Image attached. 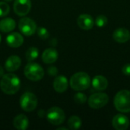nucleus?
<instances>
[{"label":"nucleus","mask_w":130,"mask_h":130,"mask_svg":"<svg viewBox=\"0 0 130 130\" xmlns=\"http://www.w3.org/2000/svg\"><path fill=\"white\" fill-rule=\"evenodd\" d=\"M46 118L49 123H50L52 125L59 126L64 123L66 115L61 108L58 107H53L48 110L46 113Z\"/></svg>","instance_id":"6"},{"label":"nucleus","mask_w":130,"mask_h":130,"mask_svg":"<svg viewBox=\"0 0 130 130\" xmlns=\"http://www.w3.org/2000/svg\"><path fill=\"white\" fill-rule=\"evenodd\" d=\"M50 44H51V46H56V45H57V40H56V39H55V38L52 39L51 41H50Z\"/></svg>","instance_id":"28"},{"label":"nucleus","mask_w":130,"mask_h":130,"mask_svg":"<svg viewBox=\"0 0 130 130\" xmlns=\"http://www.w3.org/2000/svg\"><path fill=\"white\" fill-rule=\"evenodd\" d=\"M69 82L66 77L64 75H56L53 81V88L57 93H63L68 88Z\"/></svg>","instance_id":"13"},{"label":"nucleus","mask_w":130,"mask_h":130,"mask_svg":"<svg viewBox=\"0 0 130 130\" xmlns=\"http://www.w3.org/2000/svg\"><path fill=\"white\" fill-rule=\"evenodd\" d=\"M16 22L13 18H5L0 21V31L3 33H9L14 30Z\"/></svg>","instance_id":"18"},{"label":"nucleus","mask_w":130,"mask_h":130,"mask_svg":"<svg viewBox=\"0 0 130 130\" xmlns=\"http://www.w3.org/2000/svg\"><path fill=\"white\" fill-rule=\"evenodd\" d=\"M5 2H11V1H12V0H4Z\"/></svg>","instance_id":"32"},{"label":"nucleus","mask_w":130,"mask_h":130,"mask_svg":"<svg viewBox=\"0 0 130 130\" xmlns=\"http://www.w3.org/2000/svg\"><path fill=\"white\" fill-rule=\"evenodd\" d=\"M74 100L77 104H84V103H85L87 101V96L85 94L82 93V92H78V93L75 94Z\"/></svg>","instance_id":"24"},{"label":"nucleus","mask_w":130,"mask_h":130,"mask_svg":"<svg viewBox=\"0 0 130 130\" xmlns=\"http://www.w3.org/2000/svg\"><path fill=\"white\" fill-rule=\"evenodd\" d=\"M6 43L8 46L12 48H18L20 47L24 43V37L23 36L17 32L11 33L8 34L6 37Z\"/></svg>","instance_id":"12"},{"label":"nucleus","mask_w":130,"mask_h":130,"mask_svg":"<svg viewBox=\"0 0 130 130\" xmlns=\"http://www.w3.org/2000/svg\"><path fill=\"white\" fill-rule=\"evenodd\" d=\"M122 72H123V75H125L126 76H130V63L125 65L123 67Z\"/></svg>","instance_id":"27"},{"label":"nucleus","mask_w":130,"mask_h":130,"mask_svg":"<svg viewBox=\"0 0 130 130\" xmlns=\"http://www.w3.org/2000/svg\"><path fill=\"white\" fill-rule=\"evenodd\" d=\"M18 28L21 33L28 37L34 34L37 31V24L33 19L24 17L18 22Z\"/></svg>","instance_id":"7"},{"label":"nucleus","mask_w":130,"mask_h":130,"mask_svg":"<svg viewBox=\"0 0 130 130\" xmlns=\"http://www.w3.org/2000/svg\"><path fill=\"white\" fill-rule=\"evenodd\" d=\"M61 129H64V130H67L66 128H65V127H60V128H58L57 130H61Z\"/></svg>","instance_id":"31"},{"label":"nucleus","mask_w":130,"mask_h":130,"mask_svg":"<svg viewBox=\"0 0 130 130\" xmlns=\"http://www.w3.org/2000/svg\"><path fill=\"white\" fill-rule=\"evenodd\" d=\"M114 106L121 113L130 112V91L128 90L120 91L114 98Z\"/></svg>","instance_id":"3"},{"label":"nucleus","mask_w":130,"mask_h":130,"mask_svg":"<svg viewBox=\"0 0 130 130\" xmlns=\"http://www.w3.org/2000/svg\"><path fill=\"white\" fill-rule=\"evenodd\" d=\"M21 64V60L19 56L13 55L9 56L5 63V68L8 72H12L19 69Z\"/></svg>","instance_id":"14"},{"label":"nucleus","mask_w":130,"mask_h":130,"mask_svg":"<svg viewBox=\"0 0 130 130\" xmlns=\"http://www.w3.org/2000/svg\"><path fill=\"white\" fill-rule=\"evenodd\" d=\"M68 126L70 129L76 130L81 128L82 120L78 116H72L68 120Z\"/></svg>","instance_id":"20"},{"label":"nucleus","mask_w":130,"mask_h":130,"mask_svg":"<svg viewBox=\"0 0 130 130\" xmlns=\"http://www.w3.org/2000/svg\"><path fill=\"white\" fill-rule=\"evenodd\" d=\"M44 110H39V112H38V116L40 117V118H42L43 116H44Z\"/></svg>","instance_id":"29"},{"label":"nucleus","mask_w":130,"mask_h":130,"mask_svg":"<svg viewBox=\"0 0 130 130\" xmlns=\"http://www.w3.org/2000/svg\"><path fill=\"white\" fill-rule=\"evenodd\" d=\"M113 38L115 41L120 43H123L127 42L130 38V32L124 27H120L117 29L113 34Z\"/></svg>","instance_id":"15"},{"label":"nucleus","mask_w":130,"mask_h":130,"mask_svg":"<svg viewBox=\"0 0 130 130\" xmlns=\"http://www.w3.org/2000/svg\"><path fill=\"white\" fill-rule=\"evenodd\" d=\"M107 18L105 15H99L97 17L95 20V24L98 27H104L107 24Z\"/></svg>","instance_id":"23"},{"label":"nucleus","mask_w":130,"mask_h":130,"mask_svg":"<svg viewBox=\"0 0 130 130\" xmlns=\"http://www.w3.org/2000/svg\"><path fill=\"white\" fill-rule=\"evenodd\" d=\"M58 56L59 54L56 49L48 48L43 51L42 54V60L46 64H52L57 60Z\"/></svg>","instance_id":"16"},{"label":"nucleus","mask_w":130,"mask_h":130,"mask_svg":"<svg viewBox=\"0 0 130 130\" xmlns=\"http://www.w3.org/2000/svg\"><path fill=\"white\" fill-rule=\"evenodd\" d=\"M38 56H39V50L36 47H30L25 53L26 59L28 62H32L35 60L38 57Z\"/></svg>","instance_id":"21"},{"label":"nucleus","mask_w":130,"mask_h":130,"mask_svg":"<svg viewBox=\"0 0 130 130\" xmlns=\"http://www.w3.org/2000/svg\"><path fill=\"white\" fill-rule=\"evenodd\" d=\"M37 34L39 37L43 40H46L50 37V33L48 30L43 27H40L37 29Z\"/></svg>","instance_id":"25"},{"label":"nucleus","mask_w":130,"mask_h":130,"mask_svg":"<svg viewBox=\"0 0 130 130\" xmlns=\"http://www.w3.org/2000/svg\"><path fill=\"white\" fill-rule=\"evenodd\" d=\"M91 83L93 87L98 91H104L108 86V81L103 75H96L93 78Z\"/></svg>","instance_id":"19"},{"label":"nucleus","mask_w":130,"mask_h":130,"mask_svg":"<svg viewBox=\"0 0 130 130\" xmlns=\"http://www.w3.org/2000/svg\"><path fill=\"white\" fill-rule=\"evenodd\" d=\"M21 82L19 78L13 73L3 75L0 81V88L8 95L15 94L20 89Z\"/></svg>","instance_id":"1"},{"label":"nucleus","mask_w":130,"mask_h":130,"mask_svg":"<svg viewBox=\"0 0 130 130\" xmlns=\"http://www.w3.org/2000/svg\"><path fill=\"white\" fill-rule=\"evenodd\" d=\"M0 42H1V35H0Z\"/></svg>","instance_id":"33"},{"label":"nucleus","mask_w":130,"mask_h":130,"mask_svg":"<svg viewBox=\"0 0 130 130\" xmlns=\"http://www.w3.org/2000/svg\"><path fill=\"white\" fill-rule=\"evenodd\" d=\"M26 78L33 82H37L41 80L44 76V70L41 66L36 62H29L25 66L24 70Z\"/></svg>","instance_id":"4"},{"label":"nucleus","mask_w":130,"mask_h":130,"mask_svg":"<svg viewBox=\"0 0 130 130\" xmlns=\"http://www.w3.org/2000/svg\"><path fill=\"white\" fill-rule=\"evenodd\" d=\"M109 101V97L105 93H95L88 98V105L93 109L104 107Z\"/></svg>","instance_id":"8"},{"label":"nucleus","mask_w":130,"mask_h":130,"mask_svg":"<svg viewBox=\"0 0 130 130\" xmlns=\"http://www.w3.org/2000/svg\"><path fill=\"white\" fill-rule=\"evenodd\" d=\"M90 76L83 72L74 74L70 78V86L75 91H84L88 89L91 85Z\"/></svg>","instance_id":"2"},{"label":"nucleus","mask_w":130,"mask_h":130,"mask_svg":"<svg viewBox=\"0 0 130 130\" xmlns=\"http://www.w3.org/2000/svg\"><path fill=\"white\" fill-rule=\"evenodd\" d=\"M10 7L6 2H0V17H5L8 14Z\"/></svg>","instance_id":"22"},{"label":"nucleus","mask_w":130,"mask_h":130,"mask_svg":"<svg viewBox=\"0 0 130 130\" xmlns=\"http://www.w3.org/2000/svg\"><path fill=\"white\" fill-rule=\"evenodd\" d=\"M14 126L16 129L26 130L29 126V120L24 114L17 115L13 120Z\"/></svg>","instance_id":"17"},{"label":"nucleus","mask_w":130,"mask_h":130,"mask_svg":"<svg viewBox=\"0 0 130 130\" xmlns=\"http://www.w3.org/2000/svg\"><path fill=\"white\" fill-rule=\"evenodd\" d=\"M31 9L30 0H15L14 3V11L18 16L27 15Z\"/></svg>","instance_id":"9"},{"label":"nucleus","mask_w":130,"mask_h":130,"mask_svg":"<svg viewBox=\"0 0 130 130\" xmlns=\"http://www.w3.org/2000/svg\"><path fill=\"white\" fill-rule=\"evenodd\" d=\"M4 75V69L2 66H0V77H2Z\"/></svg>","instance_id":"30"},{"label":"nucleus","mask_w":130,"mask_h":130,"mask_svg":"<svg viewBox=\"0 0 130 130\" xmlns=\"http://www.w3.org/2000/svg\"><path fill=\"white\" fill-rule=\"evenodd\" d=\"M129 39H130V38H129Z\"/></svg>","instance_id":"34"},{"label":"nucleus","mask_w":130,"mask_h":130,"mask_svg":"<svg viewBox=\"0 0 130 130\" xmlns=\"http://www.w3.org/2000/svg\"><path fill=\"white\" fill-rule=\"evenodd\" d=\"M78 27L85 30H88L93 28L94 25V21L93 18L88 14H82L78 16L77 19Z\"/></svg>","instance_id":"11"},{"label":"nucleus","mask_w":130,"mask_h":130,"mask_svg":"<svg viewBox=\"0 0 130 130\" xmlns=\"http://www.w3.org/2000/svg\"><path fill=\"white\" fill-rule=\"evenodd\" d=\"M47 72L50 76H56L58 75V69L56 66H50L47 69Z\"/></svg>","instance_id":"26"},{"label":"nucleus","mask_w":130,"mask_h":130,"mask_svg":"<svg viewBox=\"0 0 130 130\" xmlns=\"http://www.w3.org/2000/svg\"><path fill=\"white\" fill-rule=\"evenodd\" d=\"M112 125L115 129L126 130L129 126V120L123 114H117L113 118Z\"/></svg>","instance_id":"10"},{"label":"nucleus","mask_w":130,"mask_h":130,"mask_svg":"<svg viewBox=\"0 0 130 130\" xmlns=\"http://www.w3.org/2000/svg\"><path fill=\"white\" fill-rule=\"evenodd\" d=\"M20 106L25 112L34 111L37 106V98L30 92H26L20 98Z\"/></svg>","instance_id":"5"}]
</instances>
